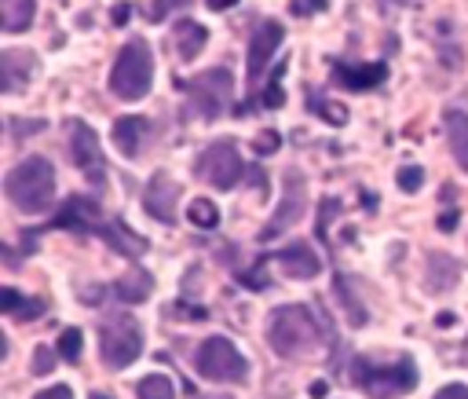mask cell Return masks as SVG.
I'll return each mask as SVG.
<instances>
[{
	"label": "cell",
	"instance_id": "2",
	"mask_svg": "<svg viewBox=\"0 0 468 399\" xmlns=\"http://www.w3.org/2000/svg\"><path fill=\"white\" fill-rule=\"evenodd\" d=\"M4 195L19 212H48L55 202V169L48 158H22L8 180H4Z\"/></svg>",
	"mask_w": 468,
	"mask_h": 399
},
{
	"label": "cell",
	"instance_id": "16",
	"mask_svg": "<svg viewBox=\"0 0 468 399\" xmlns=\"http://www.w3.org/2000/svg\"><path fill=\"white\" fill-rule=\"evenodd\" d=\"M274 260L282 264V271L293 275V279H315L319 267H322L319 264V253H311L307 242H293V245H286V250H278Z\"/></svg>",
	"mask_w": 468,
	"mask_h": 399
},
{
	"label": "cell",
	"instance_id": "26",
	"mask_svg": "<svg viewBox=\"0 0 468 399\" xmlns=\"http://www.w3.org/2000/svg\"><path fill=\"white\" fill-rule=\"evenodd\" d=\"M136 395L139 399H176V388H172V381L165 374H150V378H143L136 385Z\"/></svg>",
	"mask_w": 468,
	"mask_h": 399
},
{
	"label": "cell",
	"instance_id": "34",
	"mask_svg": "<svg viewBox=\"0 0 468 399\" xmlns=\"http://www.w3.org/2000/svg\"><path fill=\"white\" fill-rule=\"evenodd\" d=\"M333 212H340V202H337V198H329L326 209H319V238L329 235V227H333Z\"/></svg>",
	"mask_w": 468,
	"mask_h": 399
},
{
	"label": "cell",
	"instance_id": "37",
	"mask_svg": "<svg viewBox=\"0 0 468 399\" xmlns=\"http://www.w3.org/2000/svg\"><path fill=\"white\" fill-rule=\"evenodd\" d=\"M435 399H468V385H443Z\"/></svg>",
	"mask_w": 468,
	"mask_h": 399
},
{
	"label": "cell",
	"instance_id": "10",
	"mask_svg": "<svg viewBox=\"0 0 468 399\" xmlns=\"http://www.w3.org/2000/svg\"><path fill=\"white\" fill-rule=\"evenodd\" d=\"M70 150H74V162L77 169L88 176V183L96 191H103V183H107V162H103V150H99V140L96 132H91L84 121H70Z\"/></svg>",
	"mask_w": 468,
	"mask_h": 399
},
{
	"label": "cell",
	"instance_id": "45",
	"mask_svg": "<svg viewBox=\"0 0 468 399\" xmlns=\"http://www.w3.org/2000/svg\"><path fill=\"white\" fill-rule=\"evenodd\" d=\"M385 4H392V8H407V4H417V0H385Z\"/></svg>",
	"mask_w": 468,
	"mask_h": 399
},
{
	"label": "cell",
	"instance_id": "42",
	"mask_svg": "<svg viewBox=\"0 0 468 399\" xmlns=\"http://www.w3.org/2000/svg\"><path fill=\"white\" fill-rule=\"evenodd\" d=\"M12 129H15V132H26V129H29V132H41L44 121H29V125H26V121H12Z\"/></svg>",
	"mask_w": 468,
	"mask_h": 399
},
{
	"label": "cell",
	"instance_id": "22",
	"mask_svg": "<svg viewBox=\"0 0 468 399\" xmlns=\"http://www.w3.org/2000/svg\"><path fill=\"white\" fill-rule=\"evenodd\" d=\"M150 290H154V279H150L147 271H129V275H124V279H117V286H114L117 300H124V304H139V300H147Z\"/></svg>",
	"mask_w": 468,
	"mask_h": 399
},
{
	"label": "cell",
	"instance_id": "21",
	"mask_svg": "<svg viewBox=\"0 0 468 399\" xmlns=\"http://www.w3.org/2000/svg\"><path fill=\"white\" fill-rule=\"evenodd\" d=\"M447 140H450V155L454 162L468 172V114L464 110H447Z\"/></svg>",
	"mask_w": 468,
	"mask_h": 399
},
{
	"label": "cell",
	"instance_id": "3",
	"mask_svg": "<svg viewBox=\"0 0 468 399\" xmlns=\"http://www.w3.org/2000/svg\"><path fill=\"white\" fill-rule=\"evenodd\" d=\"M154 84V55L147 41H129L117 59H114V70H110V92L117 100H143Z\"/></svg>",
	"mask_w": 468,
	"mask_h": 399
},
{
	"label": "cell",
	"instance_id": "25",
	"mask_svg": "<svg viewBox=\"0 0 468 399\" xmlns=\"http://www.w3.org/2000/svg\"><path fill=\"white\" fill-rule=\"evenodd\" d=\"M186 220H191L194 227H202V231H212L216 224H220V209H216V202H209V198H194L191 205H186Z\"/></svg>",
	"mask_w": 468,
	"mask_h": 399
},
{
	"label": "cell",
	"instance_id": "1",
	"mask_svg": "<svg viewBox=\"0 0 468 399\" xmlns=\"http://www.w3.org/2000/svg\"><path fill=\"white\" fill-rule=\"evenodd\" d=\"M267 341L282 359H304L315 355L322 345H333L329 319L315 315L307 304H286L267 323Z\"/></svg>",
	"mask_w": 468,
	"mask_h": 399
},
{
	"label": "cell",
	"instance_id": "31",
	"mask_svg": "<svg viewBox=\"0 0 468 399\" xmlns=\"http://www.w3.org/2000/svg\"><path fill=\"white\" fill-rule=\"evenodd\" d=\"M395 183L407 195H414V191H421V183H424V169L421 165H402L399 169V176H395Z\"/></svg>",
	"mask_w": 468,
	"mask_h": 399
},
{
	"label": "cell",
	"instance_id": "32",
	"mask_svg": "<svg viewBox=\"0 0 468 399\" xmlns=\"http://www.w3.org/2000/svg\"><path fill=\"white\" fill-rule=\"evenodd\" d=\"M191 0H154V8H150V22H165L176 8H186Z\"/></svg>",
	"mask_w": 468,
	"mask_h": 399
},
{
	"label": "cell",
	"instance_id": "11",
	"mask_svg": "<svg viewBox=\"0 0 468 399\" xmlns=\"http://www.w3.org/2000/svg\"><path fill=\"white\" fill-rule=\"evenodd\" d=\"M282 37H286V29H282V22H274V19H264L257 29H253V41H249V81H260V74L267 70V63L274 59V52H278V44H282Z\"/></svg>",
	"mask_w": 468,
	"mask_h": 399
},
{
	"label": "cell",
	"instance_id": "20",
	"mask_svg": "<svg viewBox=\"0 0 468 399\" xmlns=\"http://www.w3.org/2000/svg\"><path fill=\"white\" fill-rule=\"evenodd\" d=\"M34 15H37V0H0V26H4V34L29 29Z\"/></svg>",
	"mask_w": 468,
	"mask_h": 399
},
{
	"label": "cell",
	"instance_id": "41",
	"mask_svg": "<svg viewBox=\"0 0 468 399\" xmlns=\"http://www.w3.org/2000/svg\"><path fill=\"white\" fill-rule=\"evenodd\" d=\"M457 227V209H447L440 217V231H454Z\"/></svg>",
	"mask_w": 468,
	"mask_h": 399
},
{
	"label": "cell",
	"instance_id": "6",
	"mask_svg": "<svg viewBox=\"0 0 468 399\" xmlns=\"http://www.w3.org/2000/svg\"><path fill=\"white\" fill-rule=\"evenodd\" d=\"M194 371L216 385H242L249 374V363L227 337H209L194 352Z\"/></svg>",
	"mask_w": 468,
	"mask_h": 399
},
{
	"label": "cell",
	"instance_id": "13",
	"mask_svg": "<svg viewBox=\"0 0 468 399\" xmlns=\"http://www.w3.org/2000/svg\"><path fill=\"white\" fill-rule=\"evenodd\" d=\"M107 224V217L99 212V205L96 202H88V198H70L67 205L59 209V217L52 220V227H67V231H91V235H99V227Z\"/></svg>",
	"mask_w": 468,
	"mask_h": 399
},
{
	"label": "cell",
	"instance_id": "8",
	"mask_svg": "<svg viewBox=\"0 0 468 399\" xmlns=\"http://www.w3.org/2000/svg\"><path fill=\"white\" fill-rule=\"evenodd\" d=\"M194 172L212 183V188H220V191H231L234 183L242 180L245 165H242V155H238V147L231 140H220V143H209L198 162H194Z\"/></svg>",
	"mask_w": 468,
	"mask_h": 399
},
{
	"label": "cell",
	"instance_id": "46",
	"mask_svg": "<svg viewBox=\"0 0 468 399\" xmlns=\"http://www.w3.org/2000/svg\"><path fill=\"white\" fill-rule=\"evenodd\" d=\"M91 399H110V395H107V392H96V395H91Z\"/></svg>",
	"mask_w": 468,
	"mask_h": 399
},
{
	"label": "cell",
	"instance_id": "36",
	"mask_svg": "<svg viewBox=\"0 0 468 399\" xmlns=\"http://www.w3.org/2000/svg\"><path fill=\"white\" fill-rule=\"evenodd\" d=\"M319 8H326V0H293L290 4L293 15H307V12H319Z\"/></svg>",
	"mask_w": 468,
	"mask_h": 399
},
{
	"label": "cell",
	"instance_id": "4",
	"mask_svg": "<svg viewBox=\"0 0 468 399\" xmlns=\"http://www.w3.org/2000/svg\"><path fill=\"white\" fill-rule=\"evenodd\" d=\"M352 381L362 385L373 399H395L417 388V366L410 359H395L388 363H373V359H355L352 363Z\"/></svg>",
	"mask_w": 468,
	"mask_h": 399
},
{
	"label": "cell",
	"instance_id": "38",
	"mask_svg": "<svg viewBox=\"0 0 468 399\" xmlns=\"http://www.w3.org/2000/svg\"><path fill=\"white\" fill-rule=\"evenodd\" d=\"M52 371V352L48 348H37V355H34V374H48Z\"/></svg>",
	"mask_w": 468,
	"mask_h": 399
},
{
	"label": "cell",
	"instance_id": "40",
	"mask_svg": "<svg viewBox=\"0 0 468 399\" xmlns=\"http://www.w3.org/2000/svg\"><path fill=\"white\" fill-rule=\"evenodd\" d=\"M129 15H132L129 4H114V8H110V22H114V26H124V22H129Z\"/></svg>",
	"mask_w": 468,
	"mask_h": 399
},
{
	"label": "cell",
	"instance_id": "15",
	"mask_svg": "<svg viewBox=\"0 0 468 399\" xmlns=\"http://www.w3.org/2000/svg\"><path fill=\"white\" fill-rule=\"evenodd\" d=\"M150 136V121L147 117H117L114 121V147L121 150L124 158H139V150Z\"/></svg>",
	"mask_w": 468,
	"mask_h": 399
},
{
	"label": "cell",
	"instance_id": "12",
	"mask_svg": "<svg viewBox=\"0 0 468 399\" xmlns=\"http://www.w3.org/2000/svg\"><path fill=\"white\" fill-rule=\"evenodd\" d=\"M176 202H179L176 180L169 172H154V180L147 183V195H143V209L150 212L154 220L176 224Z\"/></svg>",
	"mask_w": 468,
	"mask_h": 399
},
{
	"label": "cell",
	"instance_id": "33",
	"mask_svg": "<svg viewBox=\"0 0 468 399\" xmlns=\"http://www.w3.org/2000/svg\"><path fill=\"white\" fill-rule=\"evenodd\" d=\"M278 143H282V140H278V132H274V129H264V132L253 140V147H257V155H260V158L274 155V150H278Z\"/></svg>",
	"mask_w": 468,
	"mask_h": 399
},
{
	"label": "cell",
	"instance_id": "14",
	"mask_svg": "<svg viewBox=\"0 0 468 399\" xmlns=\"http://www.w3.org/2000/svg\"><path fill=\"white\" fill-rule=\"evenodd\" d=\"M333 81L340 88H352V92H369L388 81V67L385 63H333Z\"/></svg>",
	"mask_w": 468,
	"mask_h": 399
},
{
	"label": "cell",
	"instance_id": "35",
	"mask_svg": "<svg viewBox=\"0 0 468 399\" xmlns=\"http://www.w3.org/2000/svg\"><path fill=\"white\" fill-rule=\"evenodd\" d=\"M169 315H172V319H209L205 308H186V304H172Z\"/></svg>",
	"mask_w": 468,
	"mask_h": 399
},
{
	"label": "cell",
	"instance_id": "44",
	"mask_svg": "<svg viewBox=\"0 0 468 399\" xmlns=\"http://www.w3.org/2000/svg\"><path fill=\"white\" fill-rule=\"evenodd\" d=\"M326 392H329V385H326V381H315V385H311V395H315V399H322Z\"/></svg>",
	"mask_w": 468,
	"mask_h": 399
},
{
	"label": "cell",
	"instance_id": "27",
	"mask_svg": "<svg viewBox=\"0 0 468 399\" xmlns=\"http://www.w3.org/2000/svg\"><path fill=\"white\" fill-rule=\"evenodd\" d=\"M307 103H311V114L322 117V121H329V125H345V121H348V110H340V103H333V100L307 96Z\"/></svg>",
	"mask_w": 468,
	"mask_h": 399
},
{
	"label": "cell",
	"instance_id": "24",
	"mask_svg": "<svg viewBox=\"0 0 468 399\" xmlns=\"http://www.w3.org/2000/svg\"><path fill=\"white\" fill-rule=\"evenodd\" d=\"M0 304H4V312H12L15 319H37L41 308H44L41 300H26V297H19V290H12V286H4V293H0Z\"/></svg>",
	"mask_w": 468,
	"mask_h": 399
},
{
	"label": "cell",
	"instance_id": "30",
	"mask_svg": "<svg viewBox=\"0 0 468 399\" xmlns=\"http://www.w3.org/2000/svg\"><path fill=\"white\" fill-rule=\"evenodd\" d=\"M278 77H282V70H278L274 77H267V88H264V96H257V100H249V103H264L267 110H278L286 103V96H282V84H278Z\"/></svg>",
	"mask_w": 468,
	"mask_h": 399
},
{
	"label": "cell",
	"instance_id": "43",
	"mask_svg": "<svg viewBox=\"0 0 468 399\" xmlns=\"http://www.w3.org/2000/svg\"><path fill=\"white\" fill-rule=\"evenodd\" d=\"M205 4L212 8V12H227V8H234L238 0H205Z\"/></svg>",
	"mask_w": 468,
	"mask_h": 399
},
{
	"label": "cell",
	"instance_id": "19",
	"mask_svg": "<svg viewBox=\"0 0 468 399\" xmlns=\"http://www.w3.org/2000/svg\"><path fill=\"white\" fill-rule=\"evenodd\" d=\"M99 238L110 245V250L124 253V257H143V253H147V238L132 235L129 227H124V220H107V224L99 227Z\"/></svg>",
	"mask_w": 468,
	"mask_h": 399
},
{
	"label": "cell",
	"instance_id": "18",
	"mask_svg": "<svg viewBox=\"0 0 468 399\" xmlns=\"http://www.w3.org/2000/svg\"><path fill=\"white\" fill-rule=\"evenodd\" d=\"M34 70H37L34 55H29V52H15V48H8L4 55H0V77H4V81H0V88H4L8 96H12V92H19L29 77H34Z\"/></svg>",
	"mask_w": 468,
	"mask_h": 399
},
{
	"label": "cell",
	"instance_id": "28",
	"mask_svg": "<svg viewBox=\"0 0 468 399\" xmlns=\"http://www.w3.org/2000/svg\"><path fill=\"white\" fill-rule=\"evenodd\" d=\"M81 341H84V333L81 330H62L59 333V345H55V352H59V359H67V363H77L81 359Z\"/></svg>",
	"mask_w": 468,
	"mask_h": 399
},
{
	"label": "cell",
	"instance_id": "7",
	"mask_svg": "<svg viewBox=\"0 0 468 399\" xmlns=\"http://www.w3.org/2000/svg\"><path fill=\"white\" fill-rule=\"evenodd\" d=\"M231 96H234V77L216 67L209 74H198L191 84H186V114L198 117V121H216L227 107H231Z\"/></svg>",
	"mask_w": 468,
	"mask_h": 399
},
{
	"label": "cell",
	"instance_id": "29",
	"mask_svg": "<svg viewBox=\"0 0 468 399\" xmlns=\"http://www.w3.org/2000/svg\"><path fill=\"white\" fill-rule=\"evenodd\" d=\"M337 293H340V300H345L352 326H362V323H366V308L355 300V293H348V279H345V275H337Z\"/></svg>",
	"mask_w": 468,
	"mask_h": 399
},
{
	"label": "cell",
	"instance_id": "39",
	"mask_svg": "<svg viewBox=\"0 0 468 399\" xmlns=\"http://www.w3.org/2000/svg\"><path fill=\"white\" fill-rule=\"evenodd\" d=\"M34 399H74V392H70L67 385H55V388H44V392H37Z\"/></svg>",
	"mask_w": 468,
	"mask_h": 399
},
{
	"label": "cell",
	"instance_id": "5",
	"mask_svg": "<svg viewBox=\"0 0 468 399\" xmlns=\"http://www.w3.org/2000/svg\"><path fill=\"white\" fill-rule=\"evenodd\" d=\"M143 352V330L139 323L129 315V312H114L103 319L99 326V355L107 366H114V371H121V366L136 363Z\"/></svg>",
	"mask_w": 468,
	"mask_h": 399
},
{
	"label": "cell",
	"instance_id": "9",
	"mask_svg": "<svg viewBox=\"0 0 468 399\" xmlns=\"http://www.w3.org/2000/svg\"><path fill=\"white\" fill-rule=\"evenodd\" d=\"M304 209H307V180H304L300 169H286V176H282V202H278L267 227L260 231V242H271L278 235H286L304 217Z\"/></svg>",
	"mask_w": 468,
	"mask_h": 399
},
{
	"label": "cell",
	"instance_id": "23",
	"mask_svg": "<svg viewBox=\"0 0 468 399\" xmlns=\"http://www.w3.org/2000/svg\"><path fill=\"white\" fill-rule=\"evenodd\" d=\"M457 275H461V267H457L447 253H432V257H428V286H432V290L447 293V290L457 283Z\"/></svg>",
	"mask_w": 468,
	"mask_h": 399
},
{
	"label": "cell",
	"instance_id": "17",
	"mask_svg": "<svg viewBox=\"0 0 468 399\" xmlns=\"http://www.w3.org/2000/svg\"><path fill=\"white\" fill-rule=\"evenodd\" d=\"M205 44H209V34H205L202 22H194V19H179L176 22V29H172V52L183 59V63H194Z\"/></svg>",
	"mask_w": 468,
	"mask_h": 399
}]
</instances>
